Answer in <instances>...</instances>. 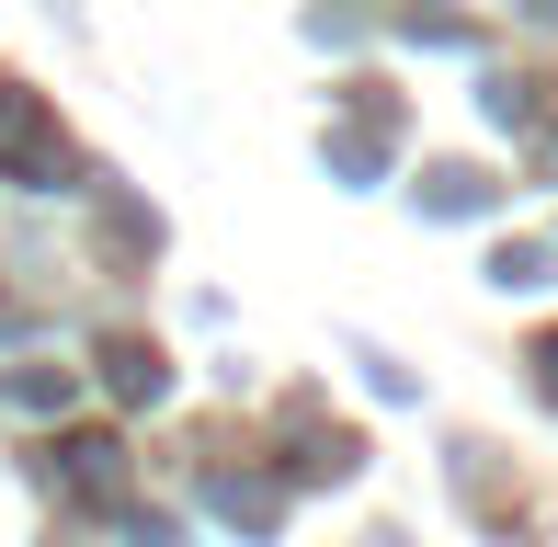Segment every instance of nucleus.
Segmentation results:
<instances>
[{
  "instance_id": "f257e3e1",
  "label": "nucleus",
  "mask_w": 558,
  "mask_h": 547,
  "mask_svg": "<svg viewBox=\"0 0 558 547\" xmlns=\"http://www.w3.org/2000/svg\"><path fill=\"white\" fill-rule=\"evenodd\" d=\"M0 171H58V126H46L35 92L0 81Z\"/></svg>"
}]
</instances>
